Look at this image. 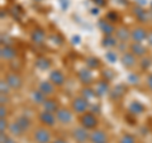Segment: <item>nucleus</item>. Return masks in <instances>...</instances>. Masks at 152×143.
Returning a JSON list of instances; mask_svg holds the SVG:
<instances>
[{"instance_id": "f257e3e1", "label": "nucleus", "mask_w": 152, "mask_h": 143, "mask_svg": "<svg viewBox=\"0 0 152 143\" xmlns=\"http://www.w3.org/2000/svg\"><path fill=\"white\" fill-rule=\"evenodd\" d=\"M32 139L34 143H51L53 141V136H52L51 128H47V127L41 125V124L36 128H33Z\"/></svg>"}, {"instance_id": "f03ea898", "label": "nucleus", "mask_w": 152, "mask_h": 143, "mask_svg": "<svg viewBox=\"0 0 152 143\" xmlns=\"http://www.w3.org/2000/svg\"><path fill=\"white\" fill-rule=\"evenodd\" d=\"M79 124L83 125L84 128H86L89 131H93V129H96L99 128V124H100V119L96 114H94L91 112H86L79 115Z\"/></svg>"}, {"instance_id": "7ed1b4c3", "label": "nucleus", "mask_w": 152, "mask_h": 143, "mask_svg": "<svg viewBox=\"0 0 152 143\" xmlns=\"http://www.w3.org/2000/svg\"><path fill=\"white\" fill-rule=\"evenodd\" d=\"M90 104H91V101H89L88 99H85L81 95H77V96H74L71 99L70 108L72 109V112L76 115H81V114L89 112Z\"/></svg>"}, {"instance_id": "20e7f679", "label": "nucleus", "mask_w": 152, "mask_h": 143, "mask_svg": "<svg viewBox=\"0 0 152 143\" xmlns=\"http://www.w3.org/2000/svg\"><path fill=\"white\" fill-rule=\"evenodd\" d=\"M75 115H76V114L72 112V109L67 108V107H61L56 112L57 122H58V124L64 125V127H67L70 124H72L74 119H75Z\"/></svg>"}, {"instance_id": "39448f33", "label": "nucleus", "mask_w": 152, "mask_h": 143, "mask_svg": "<svg viewBox=\"0 0 152 143\" xmlns=\"http://www.w3.org/2000/svg\"><path fill=\"white\" fill-rule=\"evenodd\" d=\"M71 138L75 143H89L90 139V131L84 128L83 125H75L71 129Z\"/></svg>"}, {"instance_id": "423d86ee", "label": "nucleus", "mask_w": 152, "mask_h": 143, "mask_svg": "<svg viewBox=\"0 0 152 143\" xmlns=\"http://www.w3.org/2000/svg\"><path fill=\"white\" fill-rule=\"evenodd\" d=\"M37 120L39 122L41 125H45L47 128H53V127H56V124H58L56 114L51 113V112H47V110H43V109H42L41 112H38Z\"/></svg>"}, {"instance_id": "0eeeda50", "label": "nucleus", "mask_w": 152, "mask_h": 143, "mask_svg": "<svg viewBox=\"0 0 152 143\" xmlns=\"http://www.w3.org/2000/svg\"><path fill=\"white\" fill-rule=\"evenodd\" d=\"M119 61H121L122 66L126 70L133 71V70L137 67V66H138V61L140 60H138V57L133 55L131 51H126V52H123V53H121Z\"/></svg>"}, {"instance_id": "6e6552de", "label": "nucleus", "mask_w": 152, "mask_h": 143, "mask_svg": "<svg viewBox=\"0 0 152 143\" xmlns=\"http://www.w3.org/2000/svg\"><path fill=\"white\" fill-rule=\"evenodd\" d=\"M76 77L80 82L83 84V86H89V85H94L95 84V75H94V71L89 67H83L77 70L76 72Z\"/></svg>"}, {"instance_id": "1a4fd4ad", "label": "nucleus", "mask_w": 152, "mask_h": 143, "mask_svg": "<svg viewBox=\"0 0 152 143\" xmlns=\"http://www.w3.org/2000/svg\"><path fill=\"white\" fill-rule=\"evenodd\" d=\"M4 79L7 80V82L9 84V86L12 88L13 91H18L23 88V77L19 75L17 71H8V72L4 75Z\"/></svg>"}, {"instance_id": "9d476101", "label": "nucleus", "mask_w": 152, "mask_h": 143, "mask_svg": "<svg viewBox=\"0 0 152 143\" xmlns=\"http://www.w3.org/2000/svg\"><path fill=\"white\" fill-rule=\"evenodd\" d=\"M132 14H133V17L136 18V20L142 26H145L148 22H151L150 10H147L145 7H141V5H137L136 4V5L132 8Z\"/></svg>"}, {"instance_id": "9b49d317", "label": "nucleus", "mask_w": 152, "mask_h": 143, "mask_svg": "<svg viewBox=\"0 0 152 143\" xmlns=\"http://www.w3.org/2000/svg\"><path fill=\"white\" fill-rule=\"evenodd\" d=\"M147 36H148V29L145 26L138 24L131 28V42L143 43V42L147 41Z\"/></svg>"}, {"instance_id": "f8f14e48", "label": "nucleus", "mask_w": 152, "mask_h": 143, "mask_svg": "<svg viewBox=\"0 0 152 143\" xmlns=\"http://www.w3.org/2000/svg\"><path fill=\"white\" fill-rule=\"evenodd\" d=\"M48 80L55 85L56 88H62V86H65L66 80H67V79H66V75L64 74L62 70H60V69H53V70L50 71V74H48Z\"/></svg>"}, {"instance_id": "ddd939ff", "label": "nucleus", "mask_w": 152, "mask_h": 143, "mask_svg": "<svg viewBox=\"0 0 152 143\" xmlns=\"http://www.w3.org/2000/svg\"><path fill=\"white\" fill-rule=\"evenodd\" d=\"M18 57V50L14 46H1L0 47V58L5 62H12L17 60Z\"/></svg>"}, {"instance_id": "4468645a", "label": "nucleus", "mask_w": 152, "mask_h": 143, "mask_svg": "<svg viewBox=\"0 0 152 143\" xmlns=\"http://www.w3.org/2000/svg\"><path fill=\"white\" fill-rule=\"evenodd\" d=\"M89 143H109V136L108 132L102 128L90 131V139Z\"/></svg>"}, {"instance_id": "2eb2a0df", "label": "nucleus", "mask_w": 152, "mask_h": 143, "mask_svg": "<svg viewBox=\"0 0 152 143\" xmlns=\"http://www.w3.org/2000/svg\"><path fill=\"white\" fill-rule=\"evenodd\" d=\"M98 28L103 33V36H114V33L117 31L115 24L107 20L105 18H100L98 20Z\"/></svg>"}, {"instance_id": "dca6fc26", "label": "nucleus", "mask_w": 152, "mask_h": 143, "mask_svg": "<svg viewBox=\"0 0 152 143\" xmlns=\"http://www.w3.org/2000/svg\"><path fill=\"white\" fill-rule=\"evenodd\" d=\"M109 82L110 81H108L105 79H100V80L95 81L94 89L96 91L98 98H103L105 95H109V93H110V85H109Z\"/></svg>"}, {"instance_id": "f3484780", "label": "nucleus", "mask_w": 152, "mask_h": 143, "mask_svg": "<svg viewBox=\"0 0 152 143\" xmlns=\"http://www.w3.org/2000/svg\"><path fill=\"white\" fill-rule=\"evenodd\" d=\"M128 51H131L132 53L137 56L138 58H142V57L147 56V53H148L147 46H145V43H140V42H129Z\"/></svg>"}, {"instance_id": "a211bd4d", "label": "nucleus", "mask_w": 152, "mask_h": 143, "mask_svg": "<svg viewBox=\"0 0 152 143\" xmlns=\"http://www.w3.org/2000/svg\"><path fill=\"white\" fill-rule=\"evenodd\" d=\"M127 110H128V114H129V115L138 117V115H142V114L146 112V105L143 103H141L140 100H132V101L128 104Z\"/></svg>"}, {"instance_id": "6ab92c4d", "label": "nucleus", "mask_w": 152, "mask_h": 143, "mask_svg": "<svg viewBox=\"0 0 152 143\" xmlns=\"http://www.w3.org/2000/svg\"><path fill=\"white\" fill-rule=\"evenodd\" d=\"M128 93V86L127 82L126 84H118L117 86H114L113 89H110V93H109V98L112 100H121L126 96V94Z\"/></svg>"}, {"instance_id": "aec40b11", "label": "nucleus", "mask_w": 152, "mask_h": 143, "mask_svg": "<svg viewBox=\"0 0 152 143\" xmlns=\"http://www.w3.org/2000/svg\"><path fill=\"white\" fill-rule=\"evenodd\" d=\"M29 38H31V41H32L33 45L42 46L46 42V39H47V34H46V32L42 29V28H34V29L31 32Z\"/></svg>"}, {"instance_id": "412c9836", "label": "nucleus", "mask_w": 152, "mask_h": 143, "mask_svg": "<svg viewBox=\"0 0 152 143\" xmlns=\"http://www.w3.org/2000/svg\"><path fill=\"white\" fill-rule=\"evenodd\" d=\"M117 39L122 42V43H129L131 42V28L127 26H119L117 27V31L114 33Z\"/></svg>"}, {"instance_id": "4be33fe9", "label": "nucleus", "mask_w": 152, "mask_h": 143, "mask_svg": "<svg viewBox=\"0 0 152 143\" xmlns=\"http://www.w3.org/2000/svg\"><path fill=\"white\" fill-rule=\"evenodd\" d=\"M37 88L39 89L47 98L53 96V95L56 94V89H57L48 79H47V80H41L39 82H38V86H37Z\"/></svg>"}, {"instance_id": "5701e85b", "label": "nucleus", "mask_w": 152, "mask_h": 143, "mask_svg": "<svg viewBox=\"0 0 152 143\" xmlns=\"http://www.w3.org/2000/svg\"><path fill=\"white\" fill-rule=\"evenodd\" d=\"M29 99H31V101L32 104H34V105H38V107H42L43 105V103L46 101V99L47 96L41 91L39 89H33L31 94H29Z\"/></svg>"}, {"instance_id": "b1692460", "label": "nucleus", "mask_w": 152, "mask_h": 143, "mask_svg": "<svg viewBox=\"0 0 152 143\" xmlns=\"http://www.w3.org/2000/svg\"><path fill=\"white\" fill-rule=\"evenodd\" d=\"M119 41L117 39L115 36H103L102 41H100V45L103 48H105L107 51L108 50H115Z\"/></svg>"}, {"instance_id": "393cba45", "label": "nucleus", "mask_w": 152, "mask_h": 143, "mask_svg": "<svg viewBox=\"0 0 152 143\" xmlns=\"http://www.w3.org/2000/svg\"><path fill=\"white\" fill-rule=\"evenodd\" d=\"M60 108H61V105H60L58 100H57L56 98H53V96L47 98V99H46V101L43 103V105H42V109H43V110L51 112V113H55V114H56V112Z\"/></svg>"}, {"instance_id": "a878e982", "label": "nucleus", "mask_w": 152, "mask_h": 143, "mask_svg": "<svg viewBox=\"0 0 152 143\" xmlns=\"http://www.w3.org/2000/svg\"><path fill=\"white\" fill-rule=\"evenodd\" d=\"M15 122L19 124V127L22 128L23 131H24V133L27 132H29L32 129V127H33V122H32V119L26 115V114H22V115H18L15 118Z\"/></svg>"}, {"instance_id": "bb28decb", "label": "nucleus", "mask_w": 152, "mask_h": 143, "mask_svg": "<svg viewBox=\"0 0 152 143\" xmlns=\"http://www.w3.org/2000/svg\"><path fill=\"white\" fill-rule=\"evenodd\" d=\"M34 67L39 71H47L52 67V61L46 56H41L34 61Z\"/></svg>"}, {"instance_id": "cd10ccee", "label": "nucleus", "mask_w": 152, "mask_h": 143, "mask_svg": "<svg viewBox=\"0 0 152 143\" xmlns=\"http://www.w3.org/2000/svg\"><path fill=\"white\" fill-rule=\"evenodd\" d=\"M80 95L84 96L85 99H88L89 101H93L94 99L98 98L96 91H95V89L91 86V85H89V86H83L81 90H80Z\"/></svg>"}, {"instance_id": "c85d7f7f", "label": "nucleus", "mask_w": 152, "mask_h": 143, "mask_svg": "<svg viewBox=\"0 0 152 143\" xmlns=\"http://www.w3.org/2000/svg\"><path fill=\"white\" fill-rule=\"evenodd\" d=\"M8 133L10 136L13 137H15V138H19V137H23L26 134L24 131L20 127H19L18 123L14 120V122H10V124H9V128H8Z\"/></svg>"}, {"instance_id": "c756f323", "label": "nucleus", "mask_w": 152, "mask_h": 143, "mask_svg": "<svg viewBox=\"0 0 152 143\" xmlns=\"http://www.w3.org/2000/svg\"><path fill=\"white\" fill-rule=\"evenodd\" d=\"M85 66L89 69H91L93 71L99 70L102 67V61H100V58H98L96 56H89L85 58Z\"/></svg>"}, {"instance_id": "7c9ffc66", "label": "nucleus", "mask_w": 152, "mask_h": 143, "mask_svg": "<svg viewBox=\"0 0 152 143\" xmlns=\"http://www.w3.org/2000/svg\"><path fill=\"white\" fill-rule=\"evenodd\" d=\"M138 67L142 72H147V71H150L151 67H152V57H148V56H145L140 58L138 61Z\"/></svg>"}, {"instance_id": "2f4dec72", "label": "nucleus", "mask_w": 152, "mask_h": 143, "mask_svg": "<svg viewBox=\"0 0 152 143\" xmlns=\"http://www.w3.org/2000/svg\"><path fill=\"white\" fill-rule=\"evenodd\" d=\"M127 85H129V86H137V85H140L141 82V76L140 74L134 72V71H131L129 74L127 75Z\"/></svg>"}, {"instance_id": "473e14b6", "label": "nucleus", "mask_w": 152, "mask_h": 143, "mask_svg": "<svg viewBox=\"0 0 152 143\" xmlns=\"http://www.w3.org/2000/svg\"><path fill=\"white\" fill-rule=\"evenodd\" d=\"M119 57L121 56H118L117 50H108L105 52V55H104V58H105L109 63H115L117 61H119Z\"/></svg>"}, {"instance_id": "72a5a7b5", "label": "nucleus", "mask_w": 152, "mask_h": 143, "mask_svg": "<svg viewBox=\"0 0 152 143\" xmlns=\"http://www.w3.org/2000/svg\"><path fill=\"white\" fill-rule=\"evenodd\" d=\"M104 18H105L107 20H109L110 23H113V24H117V23L121 20V15L117 10H108L105 13V17Z\"/></svg>"}, {"instance_id": "f704fd0d", "label": "nucleus", "mask_w": 152, "mask_h": 143, "mask_svg": "<svg viewBox=\"0 0 152 143\" xmlns=\"http://www.w3.org/2000/svg\"><path fill=\"white\" fill-rule=\"evenodd\" d=\"M117 143H138L137 142V138L136 136H133L132 133H123V134L118 138V142Z\"/></svg>"}, {"instance_id": "c9c22d12", "label": "nucleus", "mask_w": 152, "mask_h": 143, "mask_svg": "<svg viewBox=\"0 0 152 143\" xmlns=\"http://www.w3.org/2000/svg\"><path fill=\"white\" fill-rule=\"evenodd\" d=\"M12 91H13L12 88L9 86V84L7 82V80L3 77L1 80H0V94H3V95H10Z\"/></svg>"}, {"instance_id": "e433bc0d", "label": "nucleus", "mask_w": 152, "mask_h": 143, "mask_svg": "<svg viewBox=\"0 0 152 143\" xmlns=\"http://www.w3.org/2000/svg\"><path fill=\"white\" fill-rule=\"evenodd\" d=\"M0 143H18V142L15 137H13L8 132H5V133H0Z\"/></svg>"}, {"instance_id": "4c0bfd02", "label": "nucleus", "mask_w": 152, "mask_h": 143, "mask_svg": "<svg viewBox=\"0 0 152 143\" xmlns=\"http://www.w3.org/2000/svg\"><path fill=\"white\" fill-rule=\"evenodd\" d=\"M102 76H103L102 79H105V80H108V81H112V80L114 79V76H115V74L113 72V70L107 69V70H103V71H102Z\"/></svg>"}, {"instance_id": "58836bf2", "label": "nucleus", "mask_w": 152, "mask_h": 143, "mask_svg": "<svg viewBox=\"0 0 152 143\" xmlns=\"http://www.w3.org/2000/svg\"><path fill=\"white\" fill-rule=\"evenodd\" d=\"M10 123L8 122V118H0V133L8 132V128Z\"/></svg>"}, {"instance_id": "ea45409f", "label": "nucleus", "mask_w": 152, "mask_h": 143, "mask_svg": "<svg viewBox=\"0 0 152 143\" xmlns=\"http://www.w3.org/2000/svg\"><path fill=\"white\" fill-rule=\"evenodd\" d=\"M89 110L91 112V113H94V114H96V115H99V114H100V112H102V107H100V104H99V103L91 101Z\"/></svg>"}, {"instance_id": "a19ab883", "label": "nucleus", "mask_w": 152, "mask_h": 143, "mask_svg": "<svg viewBox=\"0 0 152 143\" xmlns=\"http://www.w3.org/2000/svg\"><path fill=\"white\" fill-rule=\"evenodd\" d=\"M0 39H1V42H0L1 46H13V39L8 34L1 33V38H0Z\"/></svg>"}, {"instance_id": "79ce46f5", "label": "nucleus", "mask_w": 152, "mask_h": 143, "mask_svg": "<svg viewBox=\"0 0 152 143\" xmlns=\"http://www.w3.org/2000/svg\"><path fill=\"white\" fill-rule=\"evenodd\" d=\"M91 3L98 8H104L108 5V0H91Z\"/></svg>"}, {"instance_id": "37998d69", "label": "nucleus", "mask_w": 152, "mask_h": 143, "mask_svg": "<svg viewBox=\"0 0 152 143\" xmlns=\"http://www.w3.org/2000/svg\"><path fill=\"white\" fill-rule=\"evenodd\" d=\"M145 82H146V86L148 88V90H150V91L152 93V72H150L148 75L146 76Z\"/></svg>"}, {"instance_id": "c03bdc74", "label": "nucleus", "mask_w": 152, "mask_h": 143, "mask_svg": "<svg viewBox=\"0 0 152 143\" xmlns=\"http://www.w3.org/2000/svg\"><path fill=\"white\" fill-rule=\"evenodd\" d=\"M9 103H10L9 95H3V94H0V105H8Z\"/></svg>"}, {"instance_id": "a18cd8bd", "label": "nucleus", "mask_w": 152, "mask_h": 143, "mask_svg": "<svg viewBox=\"0 0 152 143\" xmlns=\"http://www.w3.org/2000/svg\"><path fill=\"white\" fill-rule=\"evenodd\" d=\"M8 107L7 105H0V118H8Z\"/></svg>"}, {"instance_id": "49530a36", "label": "nucleus", "mask_w": 152, "mask_h": 143, "mask_svg": "<svg viewBox=\"0 0 152 143\" xmlns=\"http://www.w3.org/2000/svg\"><path fill=\"white\" fill-rule=\"evenodd\" d=\"M51 143H69V141L65 139V138H62V137H56V138H53V141H52Z\"/></svg>"}, {"instance_id": "de8ad7c7", "label": "nucleus", "mask_w": 152, "mask_h": 143, "mask_svg": "<svg viewBox=\"0 0 152 143\" xmlns=\"http://www.w3.org/2000/svg\"><path fill=\"white\" fill-rule=\"evenodd\" d=\"M147 43L152 47V29H148V36H147Z\"/></svg>"}, {"instance_id": "09e8293b", "label": "nucleus", "mask_w": 152, "mask_h": 143, "mask_svg": "<svg viewBox=\"0 0 152 143\" xmlns=\"http://www.w3.org/2000/svg\"><path fill=\"white\" fill-rule=\"evenodd\" d=\"M115 3L121 4L122 7H128L129 5V1H128V0H115Z\"/></svg>"}, {"instance_id": "8fccbe9b", "label": "nucleus", "mask_w": 152, "mask_h": 143, "mask_svg": "<svg viewBox=\"0 0 152 143\" xmlns=\"http://www.w3.org/2000/svg\"><path fill=\"white\" fill-rule=\"evenodd\" d=\"M90 10H91L90 13H91L93 15H98V14H99V8H98V7H94V8H91V9H90Z\"/></svg>"}, {"instance_id": "3c124183", "label": "nucleus", "mask_w": 152, "mask_h": 143, "mask_svg": "<svg viewBox=\"0 0 152 143\" xmlns=\"http://www.w3.org/2000/svg\"><path fill=\"white\" fill-rule=\"evenodd\" d=\"M51 38H53V39H57V38H58V36H51ZM53 43H56V45H62V42L61 41H53Z\"/></svg>"}, {"instance_id": "603ef678", "label": "nucleus", "mask_w": 152, "mask_h": 143, "mask_svg": "<svg viewBox=\"0 0 152 143\" xmlns=\"http://www.w3.org/2000/svg\"><path fill=\"white\" fill-rule=\"evenodd\" d=\"M4 17H7V13H4V10H1V19H4Z\"/></svg>"}, {"instance_id": "864d4df0", "label": "nucleus", "mask_w": 152, "mask_h": 143, "mask_svg": "<svg viewBox=\"0 0 152 143\" xmlns=\"http://www.w3.org/2000/svg\"><path fill=\"white\" fill-rule=\"evenodd\" d=\"M33 3H42V1H45V0H32Z\"/></svg>"}, {"instance_id": "5fc2aeb1", "label": "nucleus", "mask_w": 152, "mask_h": 143, "mask_svg": "<svg viewBox=\"0 0 152 143\" xmlns=\"http://www.w3.org/2000/svg\"><path fill=\"white\" fill-rule=\"evenodd\" d=\"M150 14H151V20H152V9H150Z\"/></svg>"}, {"instance_id": "6e6d98bb", "label": "nucleus", "mask_w": 152, "mask_h": 143, "mask_svg": "<svg viewBox=\"0 0 152 143\" xmlns=\"http://www.w3.org/2000/svg\"><path fill=\"white\" fill-rule=\"evenodd\" d=\"M150 9H152V0H151V3H150Z\"/></svg>"}]
</instances>
